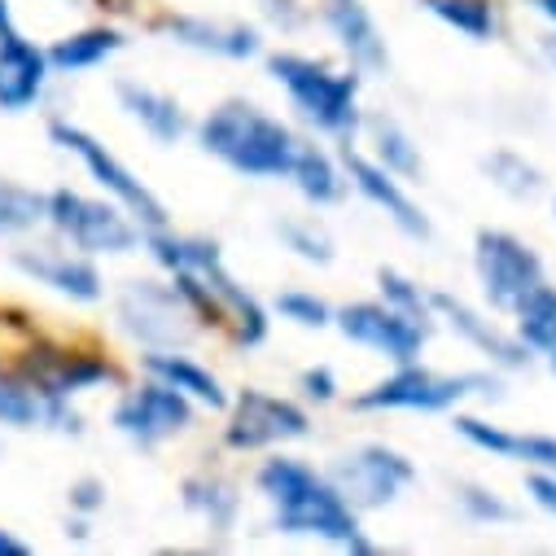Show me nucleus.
<instances>
[{
    "instance_id": "nucleus-15",
    "label": "nucleus",
    "mask_w": 556,
    "mask_h": 556,
    "mask_svg": "<svg viewBox=\"0 0 556 556\" xmlns=\"http://www.w3.org/2000/svg\"><path fill=\"white\" fill-rule=\"evenodd\" d=\"M10 263L27 276V281L71 299V303H101L105 299V276L92 254L75 245H23L10 254Z\"/></svg>"
},
{
    "instance_id": "nucleus-30",
    "label": "nucleus",
    "mask_w": 556,
    "mask_h": 556,
    "mask_svg": "<svg viewBox=\"0 0 556 556\" xmlns=\"http://www.w3.org/2000/svg\"><path fill=\"white\" fill-rule=\"evenodd\" d=\"M421 10L434 14L443 27L460 31L473 45H491L500 36V14L495 0H421Z\"/></svg>"
},
{
    "instance_id": "nucleus-31",
    "label": "nucleus",
    "mask_w": 556,
    "mask_h": 556,
    "mask_svg": "<svg viewBox=\"0 0 556 556\" xmlns=\"http://www.w3.org/2000/svg\"><path fill=\"white\" fill-rule=\"evenodd\" d=\"M513 333L530 346V355H543L556 342V286H534L513 307Z\"/></svg>"
},
{
    "instance_id": "nucleus-45",
    "label": "nucleus",
    "mask_w": 556,
    "mask_h": 556,
    "mask_svg": "<svg viewBox=\"0 0 556 556\" xmlns=\"http://www.w3.org/2000/svg\"><path fill=\"white\" fill-rule=\"evenodd\" d=\"M543 359H547V368H552V372H556V342H552V346H547V351H543Z\"/></svg>"
},
{
    "instance_id": "nucleus-38",
    "label": "nucleus",
    "mask_w": 556,
    "mask_h": 556,
    "mask_svg": "<svg viewBox=\"0 0 556 556\" xmlns=\"http://www.w3.org/2000/svg\"><path fill=\"white\" fill-rule=\"evenodd\" d=\"M338 394H342V386H338V372H333L329 364H312V368L299 372V399H303V403L325 407V403H333Z\"/></svg>"
},
{
    "instance_id": "nucleus-19",
    "label": "nucleus",
    "mask_w": 556,
    "mask_h": 556,
    "mask_svg": "<svg viewBox=\"0 0 556 556\" xmlns=\"http://www.w3.org/2000/svg\"><path fill=\"white\" fill-rule=\"evenodd\" d=\"M452 430L469 447H478V452H486L495 460H508V465H521V469H552L556 473V434L508 430V426H495V421H486V416H473V412H460V407L452 416Z\"/></svg>"
},
{
    "instance_id": "nucleus-17",
    "label": "nucleus",
    "mask_w": 556,
    "mask_h": 556,
    "mask_svg": "<svg viewBox=\"0 0 556 556\" xmlns=\"http://www.w3.org/2000/svg\"><path fill=\"white\" fill-rule=\"evenodd\" d=\"M154 31H163L172 45L219 58V62H250L263 53V36L250 23L237 18H206V14H163L154 18Z\"/></svg>"
},
{
    "instance_id": "nucleus-29",
    "label": "nucleus",
    "mask_w": 556,
    "mask_h": 556,
    "mask_svg": "<svg viewBox=\"0 0 556 556\" xmlns=\"http://www.w3.org/2000/svg\"><path fill=\"white\" fill-rule=\"evenodd\" d=\"M478 167H482V176H486L504 198H513V202H534V198L543 193V172H539L521 150L500 146V150L482 154Z\"/></svg>"
},
{
    "instance_id": "nucleus-39",
    "label": "nucleus",
    "mask_w": 556,
    "mask_h": 556,
    "mask_svg": "<svg viewBox=\"0 0 556 556\" xmlns=\"http://www.w3.org/2000/svg\"><path fill=\"white\" fill-rule=\"evenodd\" d=\"M258 10L276 31H286V36H294L312 23V10L303 5V0H258Z\"/></svg>"
},
{
    "instance_id": "nucleus-32",
    "label": "nucleus",
    "mask_w": 556,
    "mask_h": 556,
    "mask_svg": "<svg viewBox=\"0 0 556 556\" xmlns=\"http://www.w3.org/2000/svg\"><path fill=\"white\" fill-rule=\"evenodd\" d=\"M271 232H276V241H281L294 258H303L312 267H329L338 258V245H333L329 228L320 219H312V215H281L271 224Z\"/></svg>"
},
{
    "instance_id": "nucleus-10",
    "label": "nucleus",
    "mask_w": 556,
    "mask_h": 556,
    "mask_svg": "<svg viewBox=\"0 0 556 556\" xmlns=\"http://www.w3.org/2000/svg\"><path fill=\"white\" fill-rule=\"evenodd\" d=\"M473 271H478V286L491 312L513 316V307L547 281L543 258L530 241H521L508 228H478L473 232Z\"/></svg>"
},
{
    "instance_id": "nucleus-42",
    "label": "nucleus",
    "mask_w": 556,
    "mask_h": 556,
    "mask_svg": "<svg viewBox=\"0 0 556 556\" xmlns=\"http://www.w3.org/2000/svg\"><path fill=\"white\" fill-rule=\"evenodd\" d=\"M526 5H530V10H534V14L556 31V0H526Z\"/></svg>"
},
{
    "instance_id": "nucleus-20",
    "label": "nucleus",
    "mask_w": 556,
    "mask_h": 556,
    "mask_svg": "<svg viewBox=\"0 0 556 556\" xmlns=\"http://www.w3.org/2000/svg\"><path fill=\"white\" fill-rule=\"evenodd\" d=\"M53 66L49 53L27 40L18 27L0 31V114H27L45 97Z\"/></svg>"
},
{
    "instance_id": "nucleus-14",
    "label": "nucleus",
    "mask_w": 556,
    "mask_h": 556,
    "mask_svg": "<svg viewBox=\"0 0 556 556\" xmlns=\"http://www.w3.org/2000/svg\"><path fill=\"white\" fill-rule=\"evenodd\" d=\"M342 167H346L351 189H355L368 206H377L403 237L430 241L434 224H430V215L421 211V202L407 193V180H399L394 172H386L368 150H351V146H342Z\"/></svg>"
},
{
    "instance_id": "nucleus-18",
    "label": "nucleus",
    "mask_w": 556,
    "mask_h": 556,
    "mask_svg": "<svg viewBox=\"0 0 556 556\" xmlns=\"http://www.w3.org/2000/svg\"><path fill=\"white\" fill-rule=\"evenodd\" d=\"M320 23L359 75H386L390 71L386 36H381V27L364 0H320Z\"/></svg>"
},
{
    "instance_id": "nucleus-6",
    "label": "nucleus",
    "mask_w": 556,
    "mask_h": 556,
    "mask_svg": "<svg viewBox=\"0 0 556 556\" xmlns=\"http://www.w3.org/2000/svg\"><path fill=\"white\" fill-rule=\"evenodd\" d=\"M45 224L75 250L92 258H118L141 250L146 228L136 224L114 198H88L79 189H53L45 193Z\"/></svg>"
},
{
    "instance_id": "nucleus-22",
    "label": "nucleus",
    "mask_w": 556,
    "mask_h": 556,
    "mask_svg": "<svg viewBox=\"0 0 556 556\" xmlns=\"http://www.w3.org/2000/svg\"><path fill=\"white\" fill-rule=\"evenodd\" d=\"M114 97H118V110L141 127L154 146H180L193 131V118L180 105V97H172V92H163L146 79H118Z\"/></svg>"
},
{
    "instance_id": "nucleus-21",
    "label": "nucleus",
    "mask_w": 556,
    "mask_h": 556,
    "mask_svg": "<svg viewBox=\"0 0 556 556\" xmlns=\"http://www.w3.org/2000/svg\"><path fill=\"white\" fill-rule=\"evenodd\" d=\"M198 276L211 286V294H215V303H219V329L228 333V342H232L237 351L263 346L267 333H271V312L237 281V276L228 271V263H215V267H206V271H198Z\"/></svg>"
},
{
    "instance_id": "nucleus-11",
    "label": "nucleus",
    "mask_w": 556,
    "mask_h": 556,
    "mask_svg": "<svg viewBox=\"0 0 556 556\" xmlns=\"http://www.w3.org/2000/svg\"><path fill=\"white\" fill-rule=\"evenodd\" d=\"M110 421L131 447L154 452V447H163V443H172V439H180L198 426V403L185 399L176 386H167L159 377H146L141 386L118 394Z\"/></svg>"
},
{
    "instance_id": "nucleus-27",
    "label": "nucleus",
    "mask_w": 556,
    "mask_h": 556,
    "mask_svg": "<svg viewBox=\"0 0 556 556\" xmlns=\"http://www.w3.org/2000/svg\"><path fill=\"white\" fill-rule=\"evenodd\" d=\"M123 45H127V36H123L118 27L97 23V27H79V31H71V36L53 40L45 53H49L53 75H84V71H92V66H105Z\"/></svg>"
},
{
    "instance_id": "nucleus-35",
    "label": "nucleus",
    "mask_w": 556,
    "mask_h": 556,
    "mask_svg": "<svg viewBox=\"0 0 556 556\" xmlns=\"http://www.w3.org/2000/svg\"><path fill=\"white\" fill-rule=\"evenodd\" d=\"M271 312L281 316L286 325L307 329V333L333 329V303L312 294V290H281V294H276V303H271Z\"/></svg>"
},
{
    "instance_id": "nucleus-26",
    "label": "nucleus",
    "mask_w": 556,
    "mask_h": 556,
    "mask_svg": "<svg viewBox=\"0 0 556 556\" xmlns=\"http://www.w3.org/2000/svg\"><path fill=\"white\" fill-rule=\"evenodd\" d=\"M141 245L154 258V267H163L167 276H176V271H206V267L224 263V245L215 237H206V232H176L172 224L150 228L141 237Z\"/></svg>"
},
{
    "instance_id": "nucleus-25",
    "label": "nucleus",
    "mask_w": 556,
    "mask_h": 556,
    "mask_svg": "<svg viewBox=\"0 0 556 556\" xmlns=\"http://www.w3.org/2000/svg\"><path fill=\"white\" fill-rule=\"evenodd\" d=\"M359 131L368 136V154L386 167V172H394L399 180H421L426 176V159H421V146L412 141V131L394 118V114H386V110H372V114H364V123H359Z\"/></svg>"
},
{
    "instance_id": "nucleus-16",
    "label": "nucleus",
    "mask_w": 556,
    "mask_h": 556,
    "mask_svg": "<svg viewBox=\"0 0 556 556\" xmlns=\"http://www.w3.org/2000/svg\"><path fill=\"white\" fill-rule=\"evenodd\" d=\"M430 307H434V320H443V325H447L469 351H478L491 368L517 372V368L530 364V346H526L513 329H504L500 320H491L486 312H478L473 303H465V299H456V294H447V290H430Z\"/></svg>"
},
{
    "instance_id": "nucleus-34",
    "label": "nucleus",
    "mask_w": 556,
    "mask_h": 556,
    "mask_svg": "<svg viewBox=\"0 0 556 556\" xmlns=\"http://www.w3.org/2000/svg\"><path fill=\"white\" fill-rule=\"evenodd\" d=\"M45 224V193L0 176V237H18Z\"/></svg>"
},
{
    "instance_id": "nucleus-46",
    "label": "nucleus",
    "mask_w": 556,
    "mask_h": 556,
    "mask_svg": "<svg viewBox=\"0 0 556 556\" xmlns=\"http://www.w3.org/2000/svg\"><path fill=\"white\" fill-rule=\"evenodd\" d=\"M552 215H556V202H552Z\"/></svg>"
},
{
    "instance_id": "nucleus-37",
    "label": "nucleus",
    "mask_w": 556,
    "mask_h": 556,
    "mask_svg": "<svg viewBox=\"0 0 556 556\" xmlns=\"http://www.w3.org/2000/svg\"><path fill=\"white\" fill-rule=\"evenodd\" d=\"M456 508H460L473 526H508V521H517V508H513L500 491H491V486H482V482H460V486H456Z\"/></svg>"
},
{
    "instance_id": "nucleus-7",
    "label": "nucleus",
    "mask_w": 556,
    "mask_h": 556,
    "mask_svg": "<svg viewBox=\"0 0 556 556\" xmlns=\"http://www.w3.org/2000/svg\"><path fill=\"white\" fill-rule=\"evenodd\" d=\"M114 320L127 342L141 351H185L198 333L193 312L185 307L176 281H159V276H136L114 299Z\"/></svg>"
},
{
    "instance_id": "nucleus-41",
    "label": "nucleus",
    "mask_w": 556,
    "mask_h": 556,
    "mask_svg": "<svg viewBox=\"0 0 556 556\" xmlns=\"http://www.w3.org/2000/svg\"><path fill=\"white\" fill-rule=\"evenodd\" d=\"M526 495L534 508H543L556 521V473L552 469H526Z\"/></svg>"
},
{
    "instance_id": "nucleus-1",
    "label": "nucleus",
    "mask_w": 556,
    "mask_h": 556,
    "mask_svg": "<svg viewBox=\"0 0 556 556\" xmlns=\"http://www.w3.org/2000/svg\"><path fill=\"white\" fill-rule=\"evenodd\" d=\"M254 491L271 508V530L290 539H320L342 552H377L364 530V513H355L342 491L303 456L276 452L254 469Z\"/></svg>"
},
{
    "instance_id": "nucleus-40",
    "label": "nucleus",
    "mask_w": 556,
    "mask_h": 556,
    "mask_svg": "<svg viewBox=\"0 0 556 556\" xmlns=\"http://www.w3.org/2000/svg\"><path fill=\"white\" fill-rule=\"evenodd\" d=\"M66 500H71V513L92 517V513H101V508H105V482H101L97 473H84V478H75V482H71Z\"/></svg>"
},
{
    "instance_id": "nucleus-13",
    "label": "nucleus",
    "mask_w": 556,
    "mask_h": 556,
    "mask_svg": "<svg viewBox=\"0 0 556 556\" xmlns=\"http://www.w3.org/2000/svg\"><path fill=\"white\" fill-rule=\"evenodd\" d=\"M18 377H23L40 399H75V394L114 386V381H118V368H114V359L101 355V351L36 342V346L18 359Z\"/></svg>"
},
{
    "instance_id": "nucleus-36",
    "label": "nucleus",
    "mask_w": 556,
    "mask_h": 556,
    "mask_svg": "<svg viewBox=\"0 0 556 556\" xmlns=\"http://www.w3.org/2000/svg\"><path fill=\"white\" fill-rule=\"evenodd\" d=\"M0 426H10V430L40 426V394L18 372H0Z\"/></svg>"
},
{
    "instance_id": "nucleus-4",
    "label": "nucleus",
    "mask_w": 556,
    "mask_h": 556,
    "mask_svg": "<svg viewBox=\"0 0 556 556\" xmlns=\"http://www.w3.org/2000/svg\"><path fill=\"white\" fill-rule=\"evenodd\" d=\"M469 399H504V381L500 368H478V372H439L421 359L412 364H394L381 381H372L368 390H359L351 399L355 412H456Z\"/></svg>"
},
{
    "instance_id": "nucleus-28",
    "label": "nucleus",
    "mask_w": 556,
    "mask_h": 556,
    "mask_svg": "<svg viewBox=\"0 0 556 556\" xmlns=\"http://www.w3.org/2000/svg\"><path fill=\"white\" fill-rule=\"evenodd\" d=\"M180 504L202 517L215 534H228L241 517V495H237V482L224 478V473H189L180 482Z\"/></svg>"
},
{
    "instance_id": "nucleus-3",
    "label": "nucleus",
    "mask_w": 556,
    "mask_h": 556,
    "mask_svg": "<svg viewBox=\"0 0 556 556\" xmlns=\"http://www.w3.org/2000/svg\"><path fill=\"white\" fill-rule=\"evenodd\" d=\"M267 79L290 97L294 114L312 131L333 136V141H342V146H351L359 136V123H364V110H359L364 75L355 66L338 71V66L312 58V53L281 49V53H267Z\"/></svg>"
},
{
    "instance_id": "nucleus-23",
    "label": "nucleus",
    "mask_w": 556,
    "mask_h": 556,
    "mask_svg": "<svg viewBox=\"0 0 556 556\" xmlns=\"http://www.w3.org/2000/svg\"><path fill=\"white\" fill-rule=\"evenodd\" d=\"M141 372L146 377H159V381H167V386H176L185 399H193L198 407H211V412H224L228 407V390H224V381L206 368V364H198L193 355H185V351H146L141 355Z\"/></svg>"
},
{
    "instance_id": "nucleus-24",
    "label": "nucleus",
    "mask_w": 556,
    "mask_h": 556,
    "mask_svg": "<svg viewBox=\"0 0 556 556\" xmlns=\"http://www.w3.org/2000/svg\"><path fill=\"white\" fill-rule=\"evenodd\" d=\"M286 180H290V185L299 189V198H303L307 206H316V211H320V206H338V202L346 198V189H351L342 159H333V154H329L325 146H316V141H299Z\"/></svg>"
},
{
    "instance_id": "nucleus-43",
    "label": "nucleus",
    "mask_w": 556,
    "mask_h": 556,
    "mask_svg": "<svg viewBox=\"0 0 556 556\" xmlns=\"http://www.w3.org/2000/svg\"><path fill=\"white\" fill-rule=\"evenodd\" d=\"M0 556H27V543L14 539L10 530H0Z\"/></svg>"
},
{
    "instance_id": "nucleus-33",
    "label": "nucleus",
    "mask_w": 556,
    "mask_h": 556,
    "mask_svg": "<svg viewBox=\"0 0 556 556\" xmlns=\"http://www.w3.org/2000/svg\"><path fill=\"white\" fill-rule=\"evenodd\" d=\"M377 299H386L390 307H399L403 316L421 320L434 329V307H430V290L421 281H412L399 267H377Z\"/></svg>"
},
{
    "instance_id": "nucleus-5",
    "label": "nucleus",
    "mask_w": 556,
    "mask_h": 556,
    "mask_svg": "<svg viewBox=\"0 0 556 556\" xmlns=\"http://www.w3.org/2000/svg\"><path fill=\"white\" fill-rule=\"evenodd\" d=\"M49 141H53L62 154L79 159V167L92 176V185H97L105 198H114V202H118L136 224H141L146 232L172 224L167 202H163L141 176H136L110 146H101L88 127H79V123H71V118L58 114V118H49Z\"/></svg>"
},
{
    "instance_id": "nucleus-12",
    "label": "nucleus",
    "mask_w": 556,
    "mask_h": 556,
    "mask_svg": "<svg viewBox=\"0 0 556 556\" xmlns=\"http://www.w3.org/2000/svg\"><path fill=\"white\" fill-rule=\"evenodd\" d=\"M333 329L351 342L372 351L386 364H412L421 359L426 342H430V325L403 316L399 307H390L386 299H355L346 307H333Z\"/></svg>"
},
{
    "instance_id": "nucleus-2",
    "label": "nucleus",
    "mask_w": 556,
    "mask_h": 556,
    "mask_svg": "<svg viewBox=\"0 0 556 556\" xmlns=\"http://www.w3.org/2000/svg\"><path fill=\"white\" fill-rule=\"evenodd\" d=\"M193 136L206 159L245 180H286L299 150V131L250 97H228L211 105L193 123Z\"/></svg>"
},
{
    "instance_id": "nucleus-44",
    "label": "nucleus",
    "mask_w": 556,
    "mask_h": 556,
    "mask_svg": "<svg viewBox=\"0 0 556 556\" xmlns=\"http://www.w3.org/2000/svg\"><path fill=\"white\" fill-rule=\"evenodd\" d=\"M539 53H543V62L556 71V31H547V36L539 40Z\"/></svg>"
},
{
    "instance_id": "nucleus-9",
    "label": "nucleus",
    "mask_w": 556,
    "mask_h": 556,
    "mask_svg": "<svg viewBox=\"0 0 556 556\" xmlns=\"http://www.w3.org/2000/svg\"><path fill=\"white\" fill-rule=\"evenodd\" d=\"M325 478L342 491L355 513H377L390 508L416 482V465L390 443H355L329 460Z\"/></svg>"
},
{
    "instance_id": "nucleus-8",
    "label": "nucleus",
    "mask_w": 556,
    "mask_h": 556,
    "mask_svg": "<svg viewBox=\"0 0 556 556\" xmlns=\"http://www.w3.org/2000/svg\"><path fill=\"white\" fill-rule=\"evenodd\" d=\"M224 412H228V421H224L228 452H267V447H286L312 434V412L303 399L271 394L258 386L237 390V399H228Z\"/></svg>"
}]
</instances>
